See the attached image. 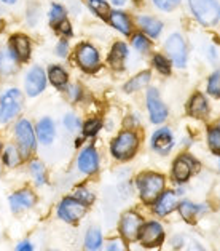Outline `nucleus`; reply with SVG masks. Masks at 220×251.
Masks as SVG:
<instances>
[{"instance_id":"6e6552de","label":"nucleus","mask_w":220,"mask_h":251,"mask_svg":"<svg viewBox=\"0 0 220 251\" xmlns=\"http://www.w3.org/2000/svg\"><path fill=\"white\" fill-rule=\"evenodd\" d=\"M166 51L169 54L171 61H173L177 67H185V64H187V47H185V42H183V39L179 34H173L168 37Z\"/></svg>"},{"instance_id":"7c9ffc66","label":"nucleus","mask_w":220,"mask_h":251,"mask_svg":"<svg viewBox=\"0 0 220 251\" xmlns=\"http://www.w3.org/2000/svg\"><path fill=\"white\" fill-rule=\"evenodd\" d=\"M50 23L53 24V26H56V24H59L61 21H64L66 20V16H67V11L66 8L63 7V5H59V3H53L51 5V10H50Z\"/></svg>"},{"instance_id":"58836bf2","label":"nucleus","mask_w":220,"mask_h":251,"mask_svg":"<svg viewBox=\"0 0 220 251\" xmlns=\"http://www.w3.org/2000/svg\"><path fill=\"white\" fill-rule=\"evenodd\" d=\"M64 126H66L69 131H77L78 128L82 126V122H80V119L77 117V115L67 114L66 117H64Z\"/></svg>"},{"instance_id":"20e7f679","label":"nucleus","mask_w":220,"mask_h":251,"mask_svg":"<svg viewBox=\"0 0 220 251\" xmlns=\"http://www.w3.org/2000/svg\"><path fill=\"white\" fill-rule=\"evenodd\" d=\"M22 96L18 88H10L5 91L0 100V124H8L15 115L21 111Z\"/></svg>"},{"instance_id":"f257e3e1","label":"nucleus","mask_w":220,"mask_h":251,"mask_svg":"<svg viewBox=\"0 0 220 251\" xmlns=\"http://www.w3.org/2000/svg\"><path fill=\"white\" fill-rule=\"evenodd\" d=\"M140 197L145 203H152L161 195L164 189V177L156 173H144L137 177Z\"/></svg>"},{"instance_id":"f704fd0d","label":"nucleus","mask_w":220,"mask_h":251,"mask_svg":"<svg viewBox=\"0 0 220 251\" xmlns=\"http://www.w3.org/2000/svg\"><path fill=\"white\" fill-rule=\"evenodd\" d=\"M154 66L158 72H161L164 75H169L171 74V63L169 59H166L163 54H155L154 56Z\"/></svg>"},{"instance_id":"ddd939ff","label":"nucleus","mask_w":220,"mask_h":251,"mask_svg":"<svg viewBox=\"0 0 220 251\" xmlns=\"http://www.w3.org/2000/svg\"><path fill=\"white\" fill-rule=\"evenodd\" d=\"M197 167H198V163L195 162L190 155H180L174 162V167H173L174 179L179 181V182H185L188 177L192 176V173H193Z\"/></svg>"},{"instance_id":"39448f33","label":"nucleus","mask_w":220,"mask_h":251,"mask_svg":"<svg viewBox=\"0 0 220 251\" xmlns=\"http://www.w3.org/2000/svg\"><path fill=\"white\" fill-rule=\"evenodd\" d=\"M16 139H18V146H20V151L24 157H27L30 152L35 149V131L32 125H30L29 120H20L16 124Z\"/></svg>"},{"instance_id":"423d86ee","label":"nucleus","mask_w":220,"mask_h":251,"mask_svg":"<svg viewBox=\"0 0 220 251\" xmlns=\"http://www.w3.org/2000/svg\"><path fill=\"white\" fill-rule=\"evenodd\" d=\"M75 59L78 66L87 72H94L101 64L99 51L91 44H80L75 50Z\"/></svg>"},{"instance_id":"412c9836","label":"nucleus","mask_w":220,"mask_h":251,"mask_svg":"<svg viewBox=\"0 0 220 251\" xmlns=\"http://www.w3.org/2000/svg\"><path fill=\"white\" fill-rule=\"evenodd\" d=\"M177 206V199L174 192H161L160 197L156 199L155 203V213L158 216H166Z\"/></svg>"},{"instance_id":"5701e85b","label":"nucleus","mask_w":220,"mask_h":251,"mask_svg":"<svg viewBox=\"0 0 220 251\" xmlns=\"http://www.w3.org/2000/svg\"><path fill=\"white\" fill-rule=\"evenodd\" d=\"M109 21L110 24L120 30L121 34H125V35H130L131 34V21H130V18H128L126 13H123V11H120V10H113V11H110L109 13Z\"/></svg>"},{"instance_id":"09e8293b","label":"nucleus","mask_w":220,"mask_h":251,"mask_svg":"<svg viewBox=\"0 0 220 251\" xmlns=\"http://www.w3.org/2000/svg\"><path fill=\"white\" fill-rule=\"evenodd\" d=\"M112 2L115 3V5H123L126 0H112Z\"/></svg>"},{"instance_id":"ea45409f","label":"nucleus","mask_w":220,"mask_h":251,"mask_svg":"<svg viewBox=\"0 0 220 251\" xmlns=\"http://www.w3.org/2000/svg\"><path fill=\"white\" fill-rule=\"evenodd\" d=\"M154 3L163 11H173L179 7L180 0H154Z\"/></svg>"},{"instance_id":"473e14b6","label":"nucleus","mask_w":220,"mask_h":251,"mask_svg":"<svg viewBox=\"0 0 220 251\" xmlns=\"http://www.w3.org/2000/svg\"><path fill=\"white\" fill-rule=\"evenodd\" d=\"M207 143H209V148L220 154V126H212L209 131H207Z\"/></svg>"},{"instance_id":"de8ad7c7","label":"nucleus","mask_w":220,"mask_h":251,"mask_svg":"<svg viewBox=\"0 0 220 251\" xmlns=\"http://www.w3.org/2000/svg\"><path fill=\"white\" fill-rule=\"evenodd\" d=\"M0 2L7 3V5H13V3H16V0H0Z\"/></svg>"},{"instance_id":"c756f323","label":"nucleus","mask_w":220,"mask_h":251,"mask_svg":"<svg viewBox=\"0 0 220 251\" xmlns=\"http://www.w3.org/2000/svg\"><path fill=\"white\" fill-rule=\"evenodd\" d=\"M30 175H32V177L35 179L37 184H45V182H46L44 163H40V162L34 160L32 163H30Z\"/></svg>"},{"instance_id":"a18cd8bd","label":"nucleus","mask_w":220,"mask_h":251,"mask_svg":"<svg viewBox=\"0 0 220 251\" xmlns=\"http://www.w3.org/2000/svg\"><path fill=\"white\" fill-rule=\"evenodd\" d=\"M16 251H34L32 243H30V242H21V243H18Z\"/></svg>"},{"instance_id":"e433bc0d","label":"nucleus","mask_w":220,"mask_h":251,"mask_svg":"<svg viewBox=\"0 0 220 251\" xmlns=\"http://www.w3.org/2000/svg\"><path fill=\"white\" fill-rule=\"evenodd\" d=\"M101 128H102V122L99 119H89V120L85 122L83 133H85V136H94Z\"/></svg>"},{"instance_id":"1a4fd4ad","label":"nucleus","mask_w":220,"mask_h":251,"mask_svg":"<svg viewBox=\"0 0 220 251\" xmlns=\"http://www.w3.org/2000/svg\"><path fill=\"white\" fill-rule=\"evenodd\" d=\"M147 107H149L150 119L154 124H163L168 119V107L161 101V98L155 88H150L147 91Z\"/></svg>"},{"instance_id":"4be33fe9","label":"nucleus","mask_w":220,"mask_h":251,"mask_svg":"<svg viewBox=\"0 0 220 251\" xmlns=\"http://www.w3.org/2000/svg\"><path fill=\"white\" fill-rule=\"evenodd\" d=\"M128 58V47L123 42H117L112 50H110V54H109V64L113 67V69H123L125 66V61Z\"/></svg>"},{"instance_id":"f3484780","label":"nucleus","mask_w":220,"mask_h":251,"mask_svg":"<svg viewBox=\"0 0 220 251\" xmlns=\"http://www.w3.org/2000/svg\"><path fill=\"white\" fill-rule=\"evenodd\" d=\"M152 146H154V149L156 152H160V154L163 155L168 154L174 146V139H173V134H171V130L161 128V130L155 131L154 136H152Z\"/></svg>"},{"instance_id":"b1692460","label":"nucleus","mask_w":220,"mask_h":251,"mask_svg":"<svg viewBox=\"0 0 220 251\" xmlns=\"http://www.w3.org/2000/svg\"><path fill=\"white\" fill-rule=\"evenodd\" d=\"M137 23H139V26L142 27L145 30V34L147 35H150V37H158V35L161 34V29H163V24L161 21H158L156 18L154 16H139L137 18Z\"/></svg>"},{"instance_id":"4468645a","label":"nucleus","mask_w":220,"mask_h":251,"mask_svg":"<svg viewBox=\"0 0 220 251\" xmlns=\"http://www.w3.org/2000/svg\"><path fill=\"white\" fill-rule=\"evenodd\" d=\"M10 48H11V51L15 53V56H16L18 61H27L29 56H30V51H32L30 40H29L27 35H24V34L11 35Z\"/></svg>"},{"instance_id":"c9c22d12","label":"nucleus","mask_w":220,"mask_h":251,"mask_svg":"<svg viewBox=\"0 0 220 251\" xmlns=\"http://www.w3.org/2000/svg\"><path fill=\"white\" fill-rule=\"evenodd\" d=\"M132 47L136 48L137 51H140V53H147V51L150 50L152 44H150V40L147 39L144 34H136L132 37Z\"/></svg>"},{"instance_id":"49530a36","label":"nucleus","mask_w":220,"mask_h":251,"mask_svg":"<svg viewBox=\"0 0 220 251\" xmlns=\"http://www.w3.org/2000/svg\"><path fill=\"white\" fill-rule=\"evenodd\" d=\"M188 251H204V250L201 248L199 245H197V243H195V245H192V247H190V250H188Z\"/></svg>"},{"instance_id":"2f4dec72","label":"nucleus","mask_w":220,"mask_h":251,"mask_svg":"<svg viewBox=\"0 0 220 251\" xmlns=\"http://www.w3.org/2000/svg\"><path fill=\"white\" fill-rule=\"evenodd\" d=\"M3 163L7 165V167H15L16 163H20V151H18L15 146H8V148L3 151Z\"/></svg>"},{"instance_id":"9b49d317","label":"nucleus","mask_w":220,"mask_h":251,"mask_svg":"<svg viewBox=\"0 0 220 251\" xmlns=\"http://www.w3.org/2000/svg\"><path fill=\"white\" fill-rule=\"evenodd\" d=\"M139 237H140V242H142L144 247H156L163 242V237H164V230L161 227L160 223L156 221H150L147 224H142L139 232Z\"/></svg>"},{"instance_id":"c85d7f7f","label":"nucleus","mask_w":220,"mask_h":251,"mask_svg":"<svg viewBox=\"0 0 220 251\" xmlns=\"http://www.w3.org/2000/svg\"><path fill=\"white\" fill-rule=\"evenodd\" d=\"M89 8L94 11V13L102 18V20H107V16L110 13V8H109V3L106 0H87Z\"/></svg>"},{"instance_id":"72a5a7b5","label":"nucleus","mask_w":220,"mask_h":251,"mask_svg":"<svg viewBox=\"0 0 220 251\" xmlns=\"http://www.w3.org/2000/svg\"><path fill=\"white\" fill-rule=\"evenodd\" d=\"M207 91L209 95L220 98V71H216L207 80Z\"/></svg>"},{"instance_id":"cd10ccee","label":"nucleus","mask_w":220,"mask_h":251,"mask_svg":"<svg viewBox=\"0 0 220 251\" xmlns=\"http://www.w3.org/2000/svg\"><path fill=\"white\" fill-rule=\"evenodd\" d=\"M201 208L198 205H193L192 201H182L179 205V211L182 214V218L185 219L188 223H193L195 218H197V214L199 213Z\"/></svg>"},{"instance_id":"2eb2a0df","label":"nucleus","mask_w":220,"mask_h":251,"mask_svg":"<svg viewBox=\"0 0 220 251\" xmlns=\"http://www.w3.org/2000/svg\"><path fill=\"white\" fill-rule=\"evenodd\" d=\"M99 167V157H97V151L89 146V148L83 149L78 155V170L85 175H91L94 173Z\"/></svg>"},{"instance_id":"393cba45","label":"nucleus","mask_w":220,"mask_h":251,"mask_svg":"<svg viewBox=\"0 0 220 251\" xmlns=\"http://www.w3.org/2000/svg\"><path fill=\"white\" fill-rule=\"evenodd\" d=\"M150 72L149 71H144V72H140V74L137 75H134L131 80H128L126 85H125V91L126 93H134V91H137V90H142L147 83L150 82Z\"/></svg>"},{"instance_id":"a211bd4d","label":"nucleus","mask_w":220,"mask_h":251,"mask_svg":"<svg viewBox=\"0 0 220 251\" xmlns=\"http://www.w3.org/2000/svg\"><path fill=\"white\" fill-rule=\"evenodd\" d=\"M35 136L39 138L42 144H51L56 136V130H54V124L51 119H42L35 128Z\"/></svg>"},{"instance_id":"8fccbe9b","label":"nucleus","mask_w":220,"mask_h":251,"mask_svg":"<svg viewBox=\"0 0 220 251\" xmlns=\"http://www.w3.org/2000/svg\"><path fill=\"white\" fill-rule=\"evenodd\" d=\"M0 29H2V20H0Z\"/></svg>"},{"instance_id":"f03ea898","label":"nucleus","mask_w":220,"mask_h":251,"mask_svg":"<svg viewBox=\"0 0 220 251\" xmlns=\"http://www.w3.org/2000/svg\"><path fill=\"white\" fill-rule=\"evenodd\" d=\"M195 18L203 26H212L220 18V7L216 0H188Z\"/></svg>"},{"instance_id":"bb28decb","label":"nucleus","mask_w":220,"mask_h":251,"mask_svg":"<svg viewBox=\"0 0 220 251\" xmlns=\"http://www.w3.org/2000/svg\"><path fill=\"white\" fill-rule=\"evenodd\" d=\"M85 245H87L88 251H99L102 245V235L99 229H89L87 238H85Z\"/></svg>"},{"instance_id":"aec40b11","label":"nucleus","mask_w":220,"mask_h":251,"mask_svg":"<svg viewBox=\"0 0 220 251\" xmlns=\"http://www.w3.org/2000/svg\"><path fill=\"white\" fill-rule=\"evenodd\" d=\"M188 114L197 119H204L209 114V104H207L204 95L197 93L192 96L190 102H188Z\"/></svg>"},{"instance_id":"79ce46f5","label":"nucleus","mask_w":220,"mask_h":251,"mask_svg":"<svg viewBox=\"0 0 220 251\" xmlns=\"http://www.w3.org/2000/svg\"><path fill=\"white\" fill-rule=\"evenodd\" d=\"M67 53H69V42L64 39L59 40L56 45V54L61 58H64V56H67Z\"/></svg>"},{"instance_id":"0eeeda50","label":"nucleus","mask_w":220,"mask_h":251,"mask_svg":"<svg viewBox=\"0 0 220 251\" xmlns=\"http://www.w3.org/2000/svg\"><path fill=\"white\" fill-rule=\"evenodd\" d=\"M87 211V205L78 201L75 197H67L59 203L58 216L66 223H77Z\"/></svg>"},{"instance_id":"4c0bfd02","label":"nucleus","mask_w":220,"mask_h":251,"mask_svg":"<svg viewBox=\"0 0 220 251\" xmlns=\"http://www.w3.org/2000/svg\"><path fill=\"white\" fill-rule=\"evenodd\" d=\"M75 199L82 201L83 205H91L94 201V194L89 192L87 187H78L75 191Z\"/></svg>"},{"instance_id":"9d476101","label":"nucleus","mask_w":220,"mask_h":251,"mask_svg":"<svg viewBox=\"0 0 220 251\" xmlns=\"http://www.w3.org/2000/svg\"><path fill=\"white\" fill-rule=\"evenodd\" d=\"M24 85H26V93L29 96H39L42 91L46 87V74L45 71L42 69L40 66H34L30 67L29 72L26 74V80H24Z\"/></svg>"},{"instance_id":"7ed1b4c3","label":"nucleus","mask_w":220,"mask_h":251,"mask_svg":"<svg viewBox=\"0 0 220 251\" xmlns=\"http://www.w3.org/2000/svg\"><path fill=\"white\" fill-rule=\"evenodd\" d=\"M137 136L136 133L132 131H121L117 138L113 139L112 143V154L115 158H118V160H126V158H131L134 155V152L137 149Z\"/></svg>"},{"instance_id":"f8f14e48","label":"nucleus","mask_w":220,"mask_h":251,"mask_svg":"<svg viewBox=\"0 0 220 251\" xmlns=\"http://www.w3.org/2000/svg\"><path fill=\"white\" fill-rule=\"evenodd\" d=\"M142 227V218L137 213H125L120 221V232L126 240H136Z\"/></svg>"},{"instance_id":"a19ab883","label":"nucleus","mask_w":220,"mask_h":251,"mask_svg":"<svg viewBox=\"0 0 220 251\" xmlns=\"http://www.w3.org/2000/svg\"><path fill=\"white\" fill-rule=\"evenodd\" d=\"M56 30L61 34V35H64V37H72V26H70V23L64 20V21H61L59 24H56Z\"/></svg>"},{"instance_id":"c03bdc74","label":"nucleus","mask_w":220,"mask_h":251,"mask_svg":"<svg viewBox=\"0 0 220 251\" xmlns=\"http://www.w3.org/2000/svg\"><path fill=\"white\" fill-rule=\"evenodd\" d=\"M69 98L72 101H77L82 98V88L78 87V85H72V87H69Z\"/></svg>"},{"instance_id":"3c124183","label":"nucleus","mask_w":220,"mask_h":251,"mask_svg":"<svg viewBox=\"0 0 220 251\" xmlns=\"http://www.w3.org/2000/svg\"><path fill=\"white\" fill-rule=\"evenodd\" d=\"M0 148H2V143H0Z\"/></svg>"},{"instance_id":"6ab92c4d","label":"nucleus","mask_w":220,"mask_h":251,"mask_svg":"<svg viewBox=\"0 0 220 251\" xmlns=\"http://www.w3.org/2000/svg\"><path fill=\"white\" fill-rule=\"evenodd\" d=\"M18 67V59L15 53L11 51L10 47H2L0 48V74L2 75H10L13 74Z\"/></svg>"},{"instance_id":"37998d69","label":"nucleus","mask_w":220,"mask_h":251,"mask_svg":"<svg viewBox=\"0 0 220 251\" xmlns=\"http://www.w3.org/2000/svg\"><path fill=\"white\" fill-rule=\"evenodd\" d=\"M106 251H126V247L121 240H112Z\"/></svg>"},{"instance_id":"dca6fc26","label":"nucleus","mask_w":220,"mask_h":251,"mask_svg":"<svg viewBox=\"0 0 220 251\" xmlns=\"http://www.w3.org/2000/svg\"><path fill=\"white\" fill-rule=\"evenodd\" d=\"M35 200L37 199H35L32 191H29V189H22V191H18L10 197V206L15 213H18V211L27 210V208L34 206Z\"/></svg>"},{"instance_id":"a878e982","label":"nucleus","mask_w":220,"mask_h":251,"mask_svg":"<svg viewBox=\"0 0 220 251\" xmlns=\"http://www.w3.org/2000/svg\"><path fill=\"white\" fill-rule=\"evenodd\" d=\"M48 78H50V82L54 85V87H64L69 80V75H67V72L63 69L61 66H51L50 71H48Z\"/></svg>"}]
</instances>
